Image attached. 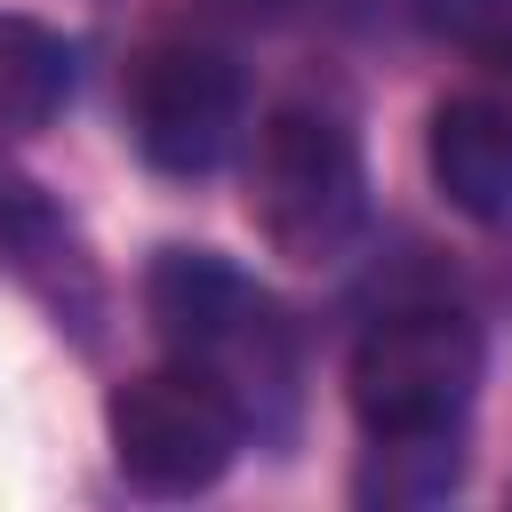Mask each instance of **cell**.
Listing matches in <instances>:
<instances>
[{"label": "cell", "instance_id": "5b68a950", "mask_svg": "<svg viewBox=\"0 0 512 512\" xmlns=\"http://www.w3.org/2000/svg\"><path fill=\"white\" fill-rule=\"evenodd\" d=\"M128 128L160 176H216L248 128V80L224 48L160 40L128 64Z\"/></svg>", "mask_w": 512, "mask_h": 512}, {"label": "cell", "instance_id": "8992f818", "mask_svg": "<svg viewBox=\"0 0 512 512\" xmlns=\"http://www.w3.org/2000/svg\"><path fill=\"white\" fill-rule=\"evenodd\" d=\"M432 184L472 224H512V104L496 96H448L424 128Z\"/></svg>", "mask_w": 512, "mask_h": 512}, {"label": "cell", "instance_id": "6da1fadb", "mask_svg": "<svg viewBox=\"0 0 512 512\" xmlns=\"http://www.w3.org/2000/svg\"><path fill=\"white\" fill-rule=\"evenodd\" d=\"M144 312L160 328V344L200 368L240 424H280L296 400V336L280 320V304L216 248H160L144 272Z\"/></svg>", "mask_w": 512, "mask_h": 512}, {"label": "cell", "instance_id": "277c9868", "mask_svg": "<svg viewBox=\"0 0 512 512\" xmlns=\"http://www.w3.org/2000/svg\"><path fill=\"white\" fill-rule=\"evenodd\" d=\"M104 432H112L120 480L144 488V496H200V488H216L232 472L240 440H248L240 408L184 360L128 376L104 400Z\"/></svg>", "mask_w": 512, "mask_h": 512}, {"label": "cell", "instance_id": "ba28073f", "mask_svg": "<svg viewBox=\"0 0 512 512\" xmlns=\"http://www.w3.org/2000/svg\"><path fill=\"white\" fill-rule=\"evenodd\" d=\"M72 40L40 16H0V144L8 136H40L64 104H72Z\"/></svg>", "mask_w": 512, "mask_h": 512}, {"label": "cell", "instance_id": "52a82bcc", "mask_svg": "<svg viewBox=\"0 0 512 512\" xmlns=\"http://www.w3.org/2000/svg\"><path fill=\"white\" fill-rule=\"evenodd\" d=\"M0 264H16L48 304L88 312V264H80V248H72V224H64L56 200H48L24 168H8V160H0Z\"/></svg>", "mask_w": 512, "mask_h": 512}, {"label": "cell", "instance_id": "7a4b0ae2", "mask_svg": "<svg viewBox=\"0 0 512 512\" xmlns=\"http://www.w3.org/2000/svg\"><path fill=\"white\" fill-rule=\"evenodd\" d=\"M248 224L288 264H336L368 232V168L360 136L320 104H280L256 128L248 160Z\"/></svg>", "mask_w": 512, "mask_h": 512}, {"label": "cell", "instance_id": "9c48e42d", "mask_svg": "<svg viewBox=\"0 0 512 512\" xmlns=\"http://www.w3.org/2000/svg\"><path fill=\"white\" fill-rule=\"evenodd\" d=\"M424 32L440 48H456L464 64L512 80V0H416Z\"/></svg>", "mask_w": 512, "mask_h": 512}, {"label": "cell", "instance_id": "3957f363", "mask_svg": "<svg viewBox=\"0 0 512 512\" xmlns=\"http://www.w3.org/2000/svg\"><path fill=\"white\" fill-rule=\"evenodd\" d=\"M480 328L448 304L384 312L352 344V416L368 440H448L480 392Z\"/></svg>", "mask_w": 512, "mask_h": 512}]
</instances>
